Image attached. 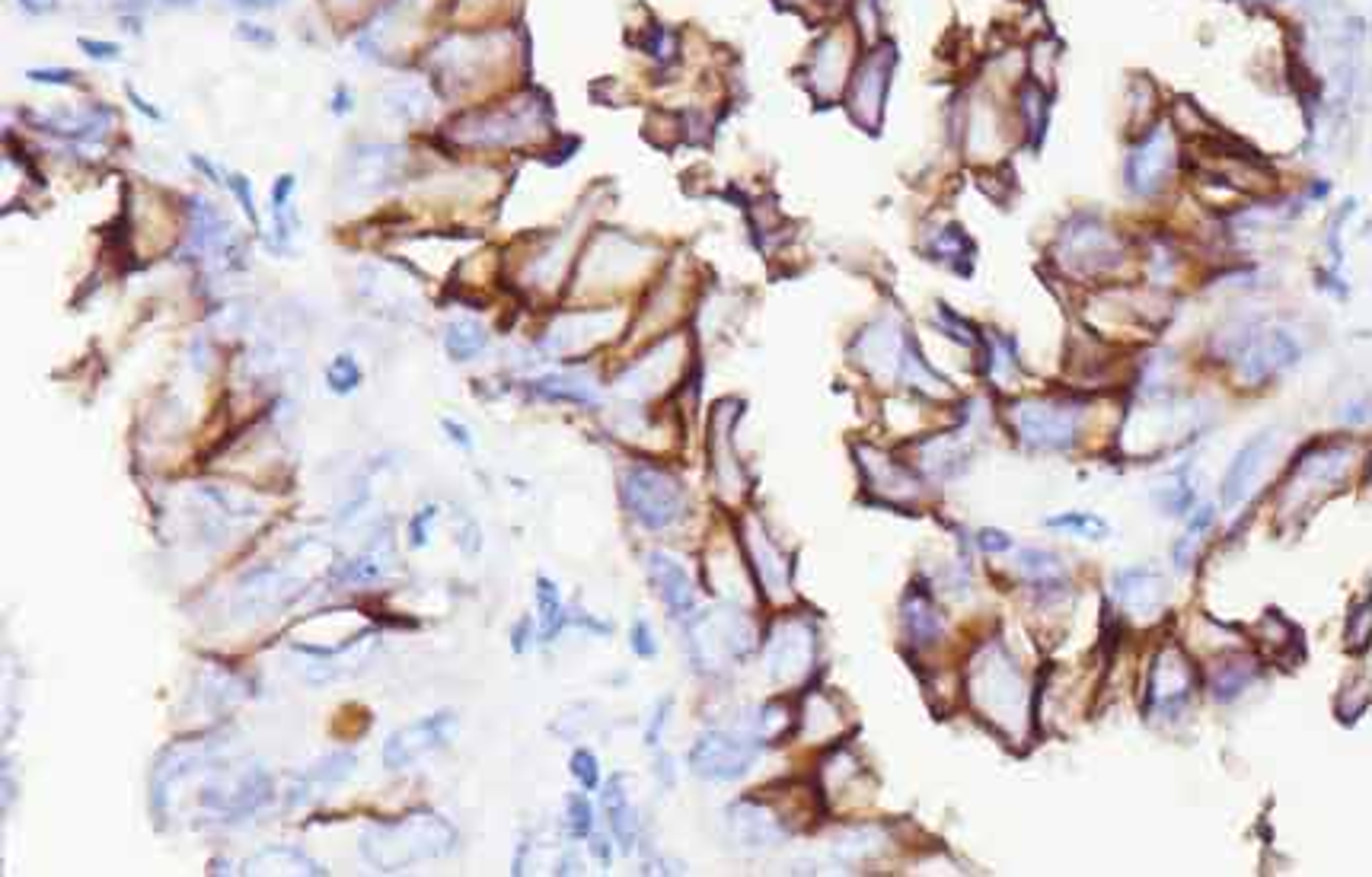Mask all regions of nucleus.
<instances>
[{
    "label": "nucleus",
    "mask_w": 1372,
    "mask_h": 877,
    "mask_svg": "<svg viewBox=\"0 0 1372 877\" xmlns=\"http://www.w3.org/2000/svg\"><path fill=\"white\" fill-rule=\"evenodd\" d=\"M968 702L1000 737L1009 744L1028 740L1031 724V689L1022 676L1016 654L1000 641H984L964 670Z\"/></svg>",
    "instance_id": "1"
},
{
    "label": "nucleus",
    "mask_w": 1372,
    "mask_h": 877,
    "mask_svg": "<svg viewBox=\"0 0 1372 877\" xmlns=\"http://www.w3.org/2000/svg\"><path fill=\"white\" fill-rule=\"evenodd\" d=\"M753 622L740 609H708L705 616H696L686 628L689 660L702 673H721L740 664L753 651Z\"/></svg>",
    "instance_id": "2"
},
{
    "label": "nucleus",
    "mask_w": 1372,
    "mask_h": 877,
    "mask_svg": "<svg viewBox=\"0 0 1372 877\" xmlns=\"http://www.w3.org/2000/svg\"><path fill=\"white\" fill-rule=\"evenodd\" d=\"M1197 683H1200V673H1197V664L1191 660V654L1178 641L1162 644L1149 660L1146 692H1143V718H1152V721L1181 718V712L1191 705V699L1197 692Z\"/></svg>",
    "instance_id": "3"
},
{
    "label": "nucleus",
    "mask_w": 1372,
    "mask_h": 877,
    "mask_svg": "<svg viewBox=\"0 0 1372 877\" xmlns=\"http://www.w3.org/2000/svg\"><path fill=\"white\" fill-rule=\"evenodd\" d=\"M623 505L626 511L649 530H668L674 527L686 511V498L681 482L658 469V466H629L623 473V485H620Z\"/></svg>",
    "instance_id": "4"
},
{
    "label": "nucleus",
    "mask_w": 1372,
    "mask_h": 877,
    "mask_svg": "<svg viewBox=\"0 0 1372 877\" xmlns=\"http://www.w3.org/2000/svg\"><path fill=\"white\" fill-rule=\"evenodd\" d=\"M1056 259L1066 266V272L1082 278H1104L1120 269L1123 262V243L1120 237L1104 227L1098 218L1079 214L1072 218L1056 243Z\"/></svg>",
    "instance_id": "5"
},
{
    "label": "nucleus",
    "mask_w": 1372,
    "mask_h": 877,
    "mask_svg": "<svg viewBox=\"0 0 1372 877\" xmlns=\"http://www.w3.org/2000/svg\"><path fill=\"white\" fill-rule=\"evenodd\" d=\"M1085 409L1063 399H1025L1012 409L1019 441L1037 453H1066L1075 447Z\"/></svg>",
    "instance_id": "6"
},
{
    "label": "nucleus",
    "mask_w": 1372,
    "mask_h": 877,
    "mask_svg": "<svg viewBox=\"0 0 1372 877\" xmlns=\"http://www.w3.org/2000/svg\"><path fill=\"white\" fill-rule=\"evenodd\" d=\"M1226 354L1239 364V377L1251 386H1264L1271 377L1290 370L1303 348L1287 329H1258L1245 325L1229 335Z\"/></svg>",
    "instance_id": "7"
},
{
    "label": "nucleus",
    "mask_w": 1372,
    "mask_h": 877,
    "mask_svg": "<svg viewBox=\"0 0 1372 877\" xmlns=\"http://www.w3.org/2000/svg\"><path fill=\"white\" fill-rule=\"evenodd\" d=\"M760 747L747 731H705L689 750V769L705 782H734L750 772Z\"/></svg>",
    "instance_id": "8"
},
{
    "label": "nucleus",
    "mask_w": 1372,
    "mask_h": 877,
    "mask_svg": "<svg viewBox=\"0 0 1372 877\" xmlns=\"http://www.w3.org/2000/svg\"><path fill=\"white\" fill-rule=\"evenodd\" d=\"M1351 457H1354L1351 441H1315V444H1309L1290 469V479L1283 489V511H1296V505L1306 501L1312 492H1319L1331 482H1341L1347 466L1354 463Z\"/></svg>",
    "instance_id": "9"
},
{
    "label": "nucleus",
    "mask_w": 1372,
    "mask_h": 877,
    "mask_svg": "<svg viewBox=\"0 0 1372 877\" xmlns=\"http://www.w3.org/2000/svg\"><path fill=\"white\" fill-rule=\"evenodd\" d=\"M766 670L776 683H798L814 664V628L808 619L782 616L766 632Z\"/></svg>",
    "instance_id": "10"
},
{
    "label": "nucleus",
    "mask_w": 1372,
    "mask_h": 877,
    "mask_svg": "<svg viewBox=\"0 0 1372 877\" xmlns=\"http://www.w3.org/2000/svg\"><path fill=\"white\" fill-rule=\"evenodd\" d=\"M891 70H894V48L888 42L875 45L862 58L859 70L849 80V99H846V109L856 118V125H862L868 131H875L881 125L884 96L891 86Z\"/></svg>",
    "instance_id": "11"
},
{
    "label": "nucleus",
    "mask_w": 1372,
    "mask_h": 877,
    "mask_svg": "<svg viewBox=\"0 0 1372 877\" xmlns=\"http://www.w3.org/2000/svg\"><path fill=\"white\" fill-rule=\"evenodd\" d=\"M1178 147L1175 134L1165 125H1152L1149 134L1139 141V147L1127 160V186L1133 195H1155L1165 189L1168 176L1175 173Z\"/></svg>",
    "instance_id": "12"
},
{
    "label": "nucleus",
    "mask_w": 1372,
    "mask_h": 877,
    "mask_svg": "<svg viewBox=\"0 0 1372 877\" xmlns=\"http://www.w3.org/2000/svg\"><path fill=\"white\" fill-rule=\"evenodd\" d=\"M1111 596L1127 619H1155L1168 603V581L1152 565H1130L1114 572Z\"/></svg>",
    "instance_id": "13"
},
{
    "label": "nucleus",
    "mask_w": 1372,
    "mask_h": 877,
    "mask_svg": "<svg viewBox=\"0 0 1372 877\" xmlns=\"http://www.w3.org/2000/svg\"><path fill=\"white\" fill-rule=\"evenodd\" d=\"M1274 453H1277V434L1274 431H1261L1239 447V453L1232 457V463L1223 476V485H1219V501L1226 511L1239 508L1258 489Z\"/></svg>",
    "instance_id": "14"
},
{
    "label": "nucleus",
    "mask_w": 1372,
    "mask_h": 877,
    "mask_svg": "<svg viewBox=\"0 0 1372 877\" xmlns=\"http://www.w3.org/2000/svg\"><path fill=\"white\" fill-rule=\"evenodd\" d=\"M865 485L888 505H910L920 498V479L897 457H888L875 447H856Z\"/></svg>",
    "instance_id": "15"
},
{
    "label": "nucleus",
    "mask_w": 1372,
    "mask_h": 877,
    "mask_svg": "<svg viewBox=\"0 0 1372 877\" xmlns=\"http://www.w3.org/2000/svg\"><path fill=\"white\" fill-rule=\"evenodd\" d=\"M740 533H744V549L747 559L756 572L760 590L766 596H788V585H792V562L785 559V553L769 540V533L760 527L756 517H744L740 521Z\"/></svg>",
    "instance_id": "16"
},
{
    "label": "nucleus",
    "mask_w": 1372,
    "mask_h": 877,
    "mask_svg": "<svg viewBox=\"0 0 1372 877\" xmlns=\"http://www.w3.org/2000/svg\"><path fill=\"white\" fill-rule=\"evenodd\" d=\"M849 58H852V38L843 29H830L820 35L811 54V90L820 99H836L843 93L846 80L852 77Z\"/></svg>",
    "instance_id": "17"
},
{
    "label": "nucleus",
    "mask_w": 1372,
    "mask_h": 877,
    "mask_svg": "<svg viewBox=\"0 0 1372 877\" xmlns=\"http://www.w3.org/2000/svg\"><path fill=\"white\" fill-rule=\"evenodd\" d=\"M450 731H453V715H450V712H441V715L421 718V721L409 724L405 731H399V734H393V737L386 740V747H383V763H386L389 769H402V766H409L415 756H421V753H428V750H434V747H444V744H447V737H450Z\"/></svg>",
    "instance_id": "18"
},
{
    "label": "nucleus",
    "mask_w": 1372,
    "mask_h": 877,
    "mask_svg": "<svg viewBox=\"0 0 1372 877\" xmlns=\"http://www.w3.org/2000/svg\"><path fill=\"white\" fill-rule=\"evenodd\" d=\"M728 827L731 836L747 849V852H766L782 846V840L788 836V827L779 824V817L772 811H766L763 804L744 798L737 804H731L728 811Z\"/></svg>",
    "instance_id": "19"
},
{
    "label": "nucleus",
    "mask_w": 1372,
    "mask_h": 877,
    "mask_svg": "<svg viewBox=\"0 0 1372 877\" xmlns=\"http://www.w3.org/2000/svg\"><path fill=\"white\" fill-rule=\"evenodd\" d=\"M734 418H740V402H737V409H734V402H718L715 405V418H712V437H708L712 473H715L721 492L731 489V498H737V492L744 489V473H740V463H737V457L731 450Z\"/></svg>",
    "instance_id": "20"
},
{
    "label": "nucleus",
    "mask_w": 1372,
    "mask_h": 877,
    "mask_svg": "<svg viewBox=\"0 0 1372 877\" xmlns=\"http://www.w3.org/2000/svg\"><path fill=\"white\" fill-rule=\"evenodd\" d=\"M900 625H904V638L916 648L926 651L932 644L942 641L945 635V616L939 612L932 593L926 587H913L904 603H900Z\"/></svg>",
    "instance_id": "21"
},
{
    "label": "nucleus",
    "mask_w": 1372,
    "mask_h": 877,
    "mask_svg": "<svg viewBox=\"0 0 1372 877\" xmlns=\"http://www.w3.org/2000/svg\"><path fill=\"white\" fill-rule=\"evenodd\" d=\"M1261 676V664L1251 654H1226L1216 660L1207 673V689L1216 702L1229 705L1239 696H1245Z\"/></svg>",
    "instance_id": "22"
},
{
    "label": "nucleus",
    "mask_w": 1372,
    "mask_h": 877,
    "mask_svg": "<svg viewBox=\"0 0 1372 877\" xmlns=\"http://www.w3.org/2000/svg\"><path fill=\"white\" fill-rule=\"evenodd\" d=\"M649 575H652V585L658 590L661 603L668 606V612L671 616H689V609L696 603V590H692V581H689L684 565L665 553H652L649 556Z\"/></svg>",
    "instance_id": "23"
},
{
    "label": "nucleus",
    "mask_w": 1372,
    "mask_h": 877,
    "mask_svg": "<svg viewBox=\"0 0 1372 877\" xmlns=\"http://www.w3.org/2000/svg\"><path fill=\"white\" fill-rule=\"evenodd\" d=\"M1016 569H1019V575H1022L1034 590H1040V593H1047V596H1063V593H1066V587H1069V575H1066L1063 559H1059L1056 553H1050V549H1040V546L1019 549V556H1016Z\"/></svg>",
    "instance_id": "24"
},
{
    "label": "nucleus",
    "mask_w": 1372,
    "mask_h": 877,
    "mask_svg": "<svg viewBox=\"0 0 1372 877\" xmlns=\"http://www.w3.org/2000/svg\"><path fill=\"white\" fill-rule=\"evenodd\" d=\"M623 782H626V776H613V779H610L607 795H604V808H607V814H610V830H613V836L620 840V846H623L626 852H633L639 820H636V808H633L629 792L623 788Z\"/></svg>",
    "instance_id": "25"
},
{
    "label": "nucleus",
    "mask_w": 1372,
    "mask_h": 877,
    "mask_svg": "<svg viewBox=\"0 0 1372 877\" xmlns=\"http://www.w3.org/2000/svg\"><path fill=\"white\" fill-rule=\"evenodd\" d=\"M1213 524H1216V508H1213V505L1197 508V514L1187 521L1184 533H1181V537L1175 540V546H1171V562H1175V569H1178V572H1187V569L1197 562V553H1200V546H1203L1207 533L1213 530Z\"/></svg>",
    "instance_id": "26"
},
{
    "label": "nucleus",
    "mask_w": 1372,
    "mask_h": 877,
    "mask_svg": "<svg viewBox=\"0 0 1372 877\" xmlns=\"http://www.w3.org/2000/svg\"><path fill=\"white\" fill-rule=\"evenodd\" d=\"M1043 527L1069 533V537H1082V540H1107L1111 537V524L1091 511H1063L1056 517H1047Z\"/></svg>",
    "instance_id": "27"
},
{
    "label": "nucleus",
    "mask_w": 1372,
    "mask_h": 877,
    "mask_svg": "<svg viewBox=\"0 0 1372 877\" xmlns=\"http://www.w3.org/2000/svg\"><path fill=\"white\" fill-rule=\"evenodd\" d=\"M537 609H540V635H543V641H553L562 632V625L569 622V612H565L559 587L549 578H537Z\"/></svg>",
    "instance_id": "28"
},
{
    "label": "nucleus",
    "mask_w": 1372,
    "mask_h": 877,
    "mask_svg": "<svg viewBox=\"0 0 1372 877\" xmlns=\"http://www.w3.org/2000/svg\"><path fill=\"white\" fill-rule=\"evenodd\" d=\"M485 341H489V335L476 319H457V322H450V329L444 335V345H447L453 361H473L485 348Z\"/></svg>",
    "instance_id": "29"
},
{
    "label": "nucleus",
    "mask_w": 1372,
    "mask_h": 877,
    "mask_svg": "<svg viewBox=\"0 0 1372 877\" xmlns=\"http://www.w3.org/2000/svg\"><path fill=\"white\" fill-rule=\"evenodd\" d=\"M1152 501H1155V508H1159L1165 517H1184V514L1194 508L1197 492H1194V485L1184 479V469H1181L1171 482H1165V485H1159V489L1152 492Z\"/></svg>",
    "instance_id": "30"
},
{
    "label": "nucleus",
    "mask_w": 1372,
    "mask_h": 877,
    "mask_svg": "<svg viewBox=\"0 0 1372 877\" xmlns=\"http://www.w3.org/2000/svg\"><path fill=\"white\" fill-rule=\"evenodd\" d=\"M428 102H431L428 93L421 86H415V83H402V86L386 90V109L396 118H405V122H418L428 112Z\"/></svg>",
    "instance_id": "31"
},
{
    "label": "nucleus",
    "mask_w": 1372,
    "mask_h": 877,
    "mask_svg": "<svg viewBox=\"0 0 1372 877\" xmlns=\"http://www.w3.org/2000/svg\"><path fill=\"white\" fill-rule=\"evenodd\" d=\"M929 250V256L932 259H945L948 266H955L958 259H968V253H971V243H968V237L958 230V227H939L936 230V237H932V243L926 246Z\"/></svg>",
    "instance_id": "32"
},
{
    "label": "nucleus",
    "mask_w": 1372,
    "mask_h": 877,
    "mask_svg": "<svg viewBox=\"0 0 1372 877\" xmlns=\"http://www.w3.org/2000/svg\"><path fill=\"white\" fill-rule=\"evenodd\" d=\"M565 804H569V817H565L569 836H575V840L591 836L594 833V808H591V801L578 792V795H569Z\"/></svg>",
    "instance_id": "33"
},
{
    "label": "nucleus",
    "mask_w": 1372,
    "mask_h": 877,
    "mask_svg": "<svg viewBox=\"0 0 1372 877\" xmlns=\"http://www.w3.org/2000/svg\"><path fill=\"white\" fill-rule=\"evenodd\" d=\"M326 380H330V386H333V393H351V389H357V383H361V367H357V361L351 357V354H339L330 367H326Z\"/></svg>",
    "instance_id": "34"
},
{
    "label": "nucleus",
    "mask_w": 1372,
    "mask_h": 877,
    "mask_svg": "<svg viewBox=\"0 0 1372 877\" xmlns=\"http://www.w3.org/2000/svg\"><path fill=\"white\" fill-rule=\"evenodd\" d=\"M572 776L581 782V788H585V792H594V788L601 785V766H597V756H594L591 750H575V756H572Z\"/></svg>",
    "instance_id": "35"
},
{
    "label": "nucleus",
    "mask_w": 1372,
    "mask_h": 877,
    "mask_svg": "<svg viewBox=\"0 0 1372 877\" xmlns=\"http://www.w3.org/2000/svg\"><path fill=\"white\" fill-rule=\"evenodd\" d=\"M1367 641H1370V603L1363 600L1360 606H1354V612H1351V622H1347V644L1351 648H1357V651H1363L1367 648Z\"/></svg>",
    "instance_id": "36"
},
{
    "label": "nucleus",
    "mask_w": 1372,
    "mask_h": 877,
    "mask_svg": "<svg viewBox=\"0 0 1372 877\" xmlns=\"http://www.w3.org/2000/svg\"><path fill=\"white\" fill-rule=\"evenodd\" d=\"M629 644H633L636 657H645V660H652V657L658 654V641H655V632H652V625H649L645 619H636V622H633V632H629Z\"/></svg>",
    "instance_id": "37"
},
{
    "label": "nucleus",
    "mask_w": 1372,
    "mask_h": 877,
    "mask_svg": "<svg viewBox=\"0 0 1372 877\" xmlns=\"http://www.w3.org/2000/svg\"><path fill=\"white\" fill-rule=\"evenodd\" d=\"M434 521H437V508H434V505H425V508L409 521V537H412V546H415V549H421V546L428 543V533H431Z\"/></svg>",
    "instance_id": "38"
},
{
    "label": "nucleus",
    "mask_w": 1372,
    "mask_h": 877,
    "mask_svg": "<svg viewBox=\"0 0 1372 877\" xmlns=\"http://www.w3.org/2000/svg\"><path fill=\"white\" fill-rule=\"evenodd\" d=\"M974 540H977V546H980L984 553H990V556H1000V553H1009V549H1012V537H1009L1006 530H996V527H984Z\"/></svg>",
    "instance_id": "39"
},
{
    "label": "nucleus",
    "mask_w": 1372,
    "mask_h": 877,
    "mask_svg": "<svg viewBox=\"0 0 1372 877\" xmlns=\"http://www.w3.org/2000/svg\"><path fill=\"white\" fill-rule=\"evenodd\" d=\"M671 696L665 699V702H658V708H655V715H652V721H649V728H645V744L649 747H658L661 744V734H665V724H668V712H671Z\"/></svg>",
    "instance_id": "40"
},
{
    "label": "nucleus",
    "mask_w": 1372,
    "mask_h": 877,
    "mask_svg": "<svg viewBox=\"0 0 1372 877\" xmlns=\"http://www.w3.org/2000/svg\"><path fill=\"white\" fill-rule=\"evenodd\" d=\"M441 428L447 431V441H450V444H457L460 450H469V447H473V434H469V428H466V425H460V421H453V418H444V421H441Z\"/></svg>",
    "instance_id": "41"
},
{
    "label": "nucleus",
    "mask_w": 1372,
    "mask_h": 877,
    "mask_svg": "<svg viewBox=\"0 0 1372 877\" xmlns=\"http://www.w3.org/2000/svg\"><path fill=\"white\" fill-rule=\"evenodd\" d=\"M655 772H658V779L665 776V785H668V788H674V782H677V769H674V760H671V756H658V769H655Z\"/></svg>",
    "instance_id": "42"
},
{
    "label": "nucleus",
    "mask_w": 1372,
    "mask_h": 877,
    "mask_svg": "<svg viewBox=\"0 0 1372 877\" xmlns=\"http://www.w3.org/2000/svg\"><path fill=\"white\" fill-rule=\"evenodd\" d=\"M83 48H90V54H93V58H115V51H118L115 45H106V42H86V38H83Z\"/></svg>",
    "instance_id": "43"
},
{
    "label": "nucleus",
    "mask_w": 1372,
    "mask_h": 877,
    "mask_svg": "<svg viewBox=\"0 0 1372 877\" xmlns=\"http://www.w3.org/2000/svg\"><path fill=\"white\" fill-rule=\"evenodd\" d=\"M591 849H594V856L601 859V865H610L613 849H610V843H607V840H594V843H591Z\"/></svg>",
    "instance_id": "44"
},
{
    "label": "nucleus",
    "mask_w": 1372,
    "mask_h": 877,
    "mask_svg": "<svg viewBox=\"0 0 1372 877\" xmlns=\"http://www.w3.org/2000/svg\"><path fill=\"white\" fill-rule=\"evenodd\" d=\"M527 628H530V619L517 622V628H514V651H524V648H527Z\"/></svg>",
    "instance_id": "45"
},
{
    "label": "nucleus",
    "mask_w": 1372,
    "mask_h": 877,
    "mask_svg": "<svg viewBox=\"0 0 1372 877\" xmlns=\"http://www.w3.org/2000/svg\"><path fill=\"white\" fill-rule=\"evenodd\" d=\"M22 3H26V6H32V10H42V6H45L48 0H22Z\"/></svg>",
    "instance_id": "46"
}]
</instances>
